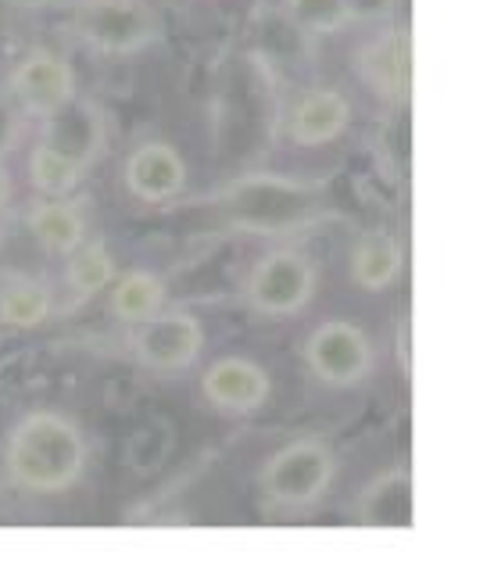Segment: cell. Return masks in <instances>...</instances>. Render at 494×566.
Segmentation results:
<instances>
[{"instance_id":"6da1fadb","label":"cell","mask_w":494,"mask_h":566,"mask_svg":"<svg viewBox=\"0 0 494 566\" xmlns=\"http://www.w3.org/2000/svg\"><path fill=\"white\" fill-rule=\"evenodd\" d=\"M4 467L19 488L33 495H57L80 481L86 467V441L65 416L33 412L11 430Z\"/></svg>"},{"instance_id":"7a4b0ae2","label":"cell","mask_w":494,"mask_h":566,"mask_svg":"<svg viewBox=\"0 0 494 566\" xmlns=\"http://www.w3.org/2000/svg\"><path fill=\"white\" fill-rule=\"evenodd\" d=\"M72 29L94 51L133 54L158 36V14L147 0H80Z\"/></svg>"},{"instance_id":"3957f363","label":"cell","mask_w":494,"mask_h":566,"mask_svg":"<svg viewBox=\"0 0 494 566\" xmlns=\"http://www.w3.org/2000/svg\"><path fill=\"white\" fill-rule=\"evenodd\" d=\"M329 481H334V452L316 438L291 441L262 470L265 499L287 505V510H305V505L319 502Z\"/></svg>"},{"instance_id":"277c9868","label":"cell","mask_w":494,"mask_h":566,"mask_svg":"<svg viewBox=\"0 0 494 566\" xmlns=\"http://www.w3.org/2000/svg\"><path fill=\"white\" fill-rule=\"evenodd\" d=\"M227 208L237 227H248L254 233H287L297 222H305L312 208H316V190L254 176V180H244L230 193Z\"/></svg>"},{"instance_id":"5b68a950","label":"cell","mask_w":494,"mask_h":566,"mask_svg":"<svg viewBox=\"0 0 494 566\" xmlns=\"http://www.w3.org/2000/svg\"><path fill=\"white\" fill-rule=\"evenodd\" d=\"M248 305L262 316H294L316 294V265L297 251H273L248 276Z\"/></svg>"},{"instance_id":"8992f818","label":"cell","mask_w":494,"mask_h":566,"mask_svg":"<svg viewBox=\"0 0 494 566\" xmlns=\"http://www.w3.org/2000/svg\"><path fill=\"white\" fill-rule=\"evenodd\" d=\"M305 363L323 384L351 387L369 377L372 369V345L366 331H358L348 319H329L312 331L305 340Z\"/></svg>"},{"instance_id":"52a82bcc","label":"cell","mask_w":494,"mask_h":566,"mask_svg":"<svg viewBox=\"0 0 494 566\" xmlns=\"http://www.w3.org/2000/svg\"><path fill=\"white\" fill-rule=\"evenodd\" d=\"M133 348H137V359L155 374H179L198 363L204 331L190 312H155L151 319L140 323Z\"/></svg>"},{"instance_id":"ba28073f","label":"cell","mask_w":494,"mask_h":566,"mask_svg":"<svg viewBox=\"0 0 494 566\" xmlns=\"http://www.w3.org/2000/svg\"><path fill=\"white\" fill-rule=\"evenodd\" d=\"M11 97L19 101V108L48 118L76 97V72H72L65 57L51 51H33L11 72Z\"/></svg>"},{"instance_id":"9c48e42d","label":"cell","mask_w":494,"mask_h":566,"mask_svg":"<svg viewBox=\"0 0 494 566\" xmlns=\"http://www.w3.org/2000/svg\"><path fill=\"white\" fill-rule=\"evenodd\" d=\"M358 76L387 101H409L412 91V40L409 29H387L377 40H369L355 57Z\"/></svg>"},{"instance_id":"30bf717a","label":"cell","mask_w":494,"mask_h":566,"mask_svg":"<svg viewBox=\"0 0 494 566\" xmlns=\"http://www.w3.org/2000/svg\"><path fill=\"white\" fill-rule=\"evenodd\" d=\"M204 387V398L212 401L219 412H233V416H244L265 406L269 398V374L251 359H219L208 366V374L201 380Z\"/></svg>"},{"instance_id":"8fae6325","label":"cell","mask_w":494,"mask_h":566,"mask_svg":"<svg viewBox=\"0 0 494 566\" xmlns=\"http://www.w3.org/2000/svg\"><path fill=\"white\" fill-rule=\"evenodd\" d=\"M187 184V161L172 144H140L126 161V187L137 193L140 201H169Z\"/></svg>"},{"instance_id":"7c38bea8","label":"cell","mask_w":494,"mask_h":566,"mask_svg":"<svg viewBox=\"0 0 494 566\" xmlns=\"http://www.w3.org/2000/svg\"><path fill=\"white\" fill-rule=\"evenodd\" d=\"M43 123H48L43 126V144H51L54 151H62L86 172V166L104 147V126H101V115L94 112V104H83L72 97L69 104H62V108L43 118Z\"/></svg>"},{"instance_id":"4fadbf2b","label":"cell","mask_w":494,"mask_h":566,"mask_svg":"<svg viewBox=\"0 0 494 566\" xmlns=\"http://www.w3.org/2000/svg\"><path fill=\"white\" fill-rule=\"evenodd\" d=\"M348 118H351V108L344 94L337 91H308L302 101L294 104L291 112V137L302 144V147H319V144H329L337 140L344 129H348Z\"/></svg>"},{"instance_id":"5bb4252c","label":"cell","mask_w":494,"mask_h":566,"mask_svg":"<svg viewBox=\"0 0 494 566\" xmlns=\"http://www.w3.org/2000/svg\"><path fill=\"white\" fill-rule=\"evenodd\" d=\"M358 524L362 527H412V476L409 470L380 473L362 499H358Z\"/></svg>"},{"instance_id":"9a60e30c","label":"cell","mask_w":494,"mask_h":566,"mask_svg":"<svg viewBox=\"0 0 494 566\" xmlns=\"http://www.w3.org/2000/svg\"><path fill=\"white\" fill-rule=\"evenodd\" d=\"M401 244L398 237L383 233V230H369L358 237V244L351 251V280L362 291H383L401 276Z\"/></svg>"},{"instance_id":"2e32d148","label":"cell","mask_w":494,"mask_h":566,"mask_svg":"<svg viewBox=\"0 0 494 566\" xmlns=\"http://www.w3.org/2000/svg\"><path fill=\"white\" fill-rule=\"evenodd\" d=\"M29 230L54 255H72L83 244V216L65 201H43L29 216Z\"/></svg>"},{"instance_id":"e0dca14e","label":"cell","mask_w":494,"mask_h":566,"mask_svg":"<svg viewBox=\"0 0 494 566\" xmlns=\"http://www.w3.org/2000/svg\"><path fill=\"white\" fill-rule=\"evenodd\" d=\"M165 302V283L155 273H126L118 276V283L112 287V312L123 323H144L151 319L155 312Z\"/></svg>"},{"instance_id":"ac0fdd59","label":"cell","mask_w":494,"mask_h":566,"mask_svg":"<svg viewBox=\"0 0 494 566\" xmlns=\"http://www.w3.org/2000/svg\"><path fill=\"white\" fill-rule=\"evenodd\" d=\"M48 316H51V294L36 280L25 276L8 280V287L0 291V323L29 331V326H40Z\"/></svg>"},{"instance_id":"d6986e66","label":"cell","mask_w":494,"mask_h":566,"mask_svg":"<svg viewBox=\"0 0 494 566\" xmlns=\"http://www.w3.org/2000/svg\"><path fill=\"white\" fill-rule=\"evenodd\" d=\"M69 287L80 297L101 294L115 283V259L104 244H80L69 259Z\"/></svg>"},{"instance_id":"ffe728a7","label":"cell","mask_w":494,"mask_h":566,"mask_svg":"<svg viewBox=\"0 0 494 566\" xmlns=\"http://www.w3.org/2000/svg\"><path fill=\"white\" fill-rule=\"evenodd\" d=\"M29 180L40 193H51V198H62L72 187L83 180V169L72 158H65L62 151H54L51 144H36L33 158H29Z\"/></svg>"},{"instance_id":"44dd1931","label":"cell","mask_w":494,"mask_h":566,"mask_svg":"<svg viewBox=\"0 0 494 566\" xmlns=\"http://www.w3.org/2000/svg\"><path fill=\"white\" fill-rule=\"evenodd\" d=\"M287 14L294 25L308 29V33H337L348 22L344 0H287Z\"/></svg>"},{"instance_id":"7402d4cb","label":"cell","mask_w":494,"mask_h":566,"mask_svg":"<svg viewBox=\"0 0 494 566\" xmlns=\"http://www.w3.org/2000/svg\"><path fill=\"white\" fill-rule=\"evenodd\" d=\"M395 4L398 0H344V14H348V22H372L391 14Z\"/></svg>"},{"instance_id":"603a6c76","label":"cell","mask_w":494,"mask_h":566,"mask_svg":"<svg viewBox=\"0 0 494 566\" xmlns=\"http://www.w3.org/2000/svg\"><path fill=\"white\" fill-rule=\"evenodd\" d=\"M14 140H19V112L8 97H0V158H4Z\"/></svg>"},{"instance_id":"cb8c5ba5","label":"cell","mask_w":494,"mask_h":566,"mask_svg":"<svg viewBox=\"0 0 494 566\" xmlns=\"http://www.w3.org/2000/svg\"><path fill=\"white\" fill-rule=\"evenodd\" d=\"M8 198H11V176H8L4 166H0V208L8 205Z\"/></svg>"},{"instance_id":"d4e9b609","label":"cell","mask_w":494,"mask_h":566,"mask_svg":"<svg viewBox=\"0 0 494 566\" xmlns=\"http://www.w3.org/2000/svg\"><path fill=\"white\" fill-rule=\"evenodd\" d=\"M8 4H14V8H43V4H51V0H8Z\"/></svg>"}]
</instances>
